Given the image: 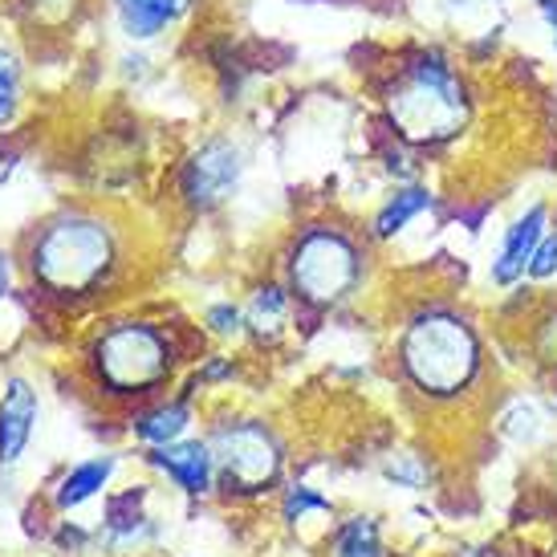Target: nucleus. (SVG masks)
I'll return each mask as SVG.
<instances>
[{
  "label": "nucleus",
  "mask_w": 557,
  "mask_h": 557,
  "mask_svg": "<svg viewBox=\"0 0 557 557\" xmlns=\"http://www.w3.org/2000/svg\"><path fill=\"white\" fill-rule=\"evenodd\" d=\"M480 367L476 334L451 313H423L403 334V371L423 395H456Z\"/></svg>",
  "instance_id": "obj_1"
},
{
  "label": "nucleus",
  "mask_w": 557,
  "mask_h": 557,
  "mask_svg": "<svg viewBox=\"0 0 557 557\" xmlns=\"http://www.w3.org/2000/svg\"><path fill=\"white\" fill-rule=\"evenodd\" d=\"M110 236L98 220L65 216L33 248V273L53 294H82L110 269Z\"/></svg>",
  "instance_id": "obj_2"
},
{
  "label": "nucleus",
  "mask_w": 557,
  "mask_h": 557,
  "mask_svg": "<svg viewBox=\"0 0 557 557\" xmlns=\"http://www.w3.org/2000/svg\"><path fill=\"white\" fill-rule=\"evenodd\" d=\"M391 110L411 139H448L465 119V90L448 70V62L428 53L403 78Z\"/></svg>",
  "instance_id": "obj_3"
},
{
  "label": "nucleus",
  "mask_w": 557,
  "mask_h": 557,
  "mask_svg": "<svg viewBox=\"0 0 557 557\" xmlns=\"http://www.w3.org/2000/svg\"><path fill=\"white\" fill-rule=\"evenodd\" d=\"M94 367L98 379L114 395H143L156 383H163L171 371V346L168 338L143 322H126L107 330L94 346Z\"/></svg>",
  "instance_id": "obj_4"
},
{
  "label": "nucleus",
  "mask_w": 557,
  "mask_h": 557,
  "mask_svg": "<svg viewBox=\"0 0 557 557\" xmlns=\"http://www.w3.org/2000/svg\"><path fill=\"white\" fill-rule=\"evenodd\" d=\"M289 273H294L297 294L306 297V301L325 306V301H338L358 281V252L342 233L313 228V233L297 240Z\"/></svg>",
  "instance_id": "obj_5"
},
{
  "label": "nucleus",
  "mask_w": 557,
  "mask_h": 557,
  "mask_svg": "<svg viewBox=\"0 0 557 557\" xmlns=\"http://www.w3.org/2000/svg\"><path fill=\"white\" fill-rule=\"evenodd\" d=\"M212 460H216V468H220V484H224V488L257 493V488L277 480L281 451L264 428H257V423H236V428H224V432L216 435Z\"/></svg>",
  "instance_id": "obj_6"
},
{
  "label": "nucleus",
  "mask_w": 557,
  "mask_h": 557,
  "mask_svg": "<svg viewBox=\"0 0 557 557\" xmlns=\"http://www.w3.org/2000/svg\"><path fill=\"white\" fill-rule=\"evenodd\" d=\"M240 180V151H236L233 143H208L200 156L187 163L184 171V191L191 203H220L233 184Z\"/></svg>",
  "instance_id": "obj_7"
},
{
  "label": "nucleus",
  "mask_w": 557,
  "mask_h": 557,
  "mask_svg": "<svg viewBox=\"0 0 557 557\" xmlns=\"http://www.w3.org/2000/svg\"><path fill=\"white\" fill-rule=\"evenodd\" d=\"M37 423V395L25 379H13L0 399V465H16Z\"/></svg>",
  "instance_id": "obj_8"
},
{
  "label": "nucleus",
  "mask_w": 557,
  "mask_h": 557,
  "mask_svg": "<svg viewBox=\"0 0 557 557\" xmlns=\"http://www.w3.org/2000/svg\"><path fill=\"white\" fill-rule=\"evenodd\" d=\"M545 236V208H529L525 216L517 220L505 236V245H500V257L493 264V281L496 285H512L517 277H525L529 273V261H533V252L542 245Z\"/></svg>",
  "instance_id": "obj_9"
},
{
  "label": "nucleus",
  "mask_w": 557,
  "mask_h": 557,
  "mask_svg": "<svg viewBox=\"0 0 557 557\" xmlns=\"http://www.w3.org/2000/svg\"><path fill=\"white\" fill-rule=\"evenodd\" d=\"M163 472H168L184 493L200 496L212 488V472H216V460H212V448L203 444H163V448L151 456Z\"/></svg>",
  "instance_id": "obj_10"
},
{
  "label": "nucleus",
  "mask_w": 557,
  "mask_h": 557,
  "mask_svg": "<svg viewBox=\"0 0 557 557\" xmlns=\"http://www.w3.org/2000/svg\"><path fill=\"white\" fill-rule=\"evenodd\" d=\"M110 472H114V460L110 456H102V460H86V465H78L70 476L58 484V509H78V505H86L102 484L110 480Z\"/></svg>",
  "instance_id": "obj_11"
},
{
  "label": "nucleus",
  "mask_w": 557,
  "mask_h": 557,
  "mask_svg": "<svg viewBox=\"0 0 557 557\" xmlns=\"http://www.w3.org/2000/svg\"><path fill=\"white\" fill-rule=\"evenodd\" d=\"M180 9H184V0H119L123 29L131 37H156Z\"/></svg>",
  "instance_id": "obj_12"
},
{
  "label": "nucleus",
  "mask_w": 557,
  "mask_h": 557,
  "mask_svg": "<svg viewBox=\"0 0 557 557\" xmlns=\"http://www.w3.org/2000/svg\"><path fill=\"white\" fill-rule=\"evenodd\" d=\"M428 203H432V196H428L423 187H403V191H395V196L383 203V212L374 216V236L403 233V228H407V224H411Z\"/></svg>",
  "instance_id": "obj_13"
},
{
  "label": "nucleus",
  "mask_w": 557,
  "mask_h": 557,
  "mask_svg": "<svg viewBox=\"0 0 557 557\" xmlns=\"http://www.w3.org/2000/svg\"><path fill=\"white\" fill-rule=\"evenodd\" d=\"M187 407L184 403H163V407H156V411H147V416L135 423V432H139V440H147V444H171V440H180L187 428Z\"/></svg>",
  "instance_id": "obj_14"
},
{
  "label": "nucleus",
  "mask_w": 557,
  "mask_h": 557,
  "mask_svg": "<svg viewBox=\"0 0 557 557\" xmlns=\"http://www.w3.org/2000/svg\"><path fill=\"white\" fill-rule=\"evenodd\" d=\"M334 557H379V529L371 517H355L338 529Z\"/></svg>",
  "instance_id": "obj_15"
},
{
  "label": "nucleus",
  "mask_w": 557,
  "mask_h": 557,
  "mask_svg": "<svg viewBox=\"0 0 557 557\" xmlns=\"http://www.w3.org/2000/svg\"><path fill=\"white\" fill-rule=\"evenodd\" d=\"M281 318H285V294H281L277 285H269V289H261V294L252 297L248 325H257V330H277Z\"/></svg>",
  "instance_id": "obj_16"
},
{
  "label": "nucleus",
  "mask_w": 557,
  "mask_h": 557,
  "mask_svg": "<svg viewBox=\"0 0 557 557\" xmlns=\"http://www.w3.org/2000/svg\"><path fill=\"white\" fill-rule=\"evenodd\" d=\"M557 273V236H542V245L529 261V277H554Z\"/></svg>",
  "instance_id": "obj_17"
},
{
  "label": "nucleus",
  "mask_w": 557,
  "mask_h": 557,
  "mask_svg": "<svg viewBox=\"0 0 557 557\" xmlns=\"http://www.w3.org/2000/svg\"><path fill=\"white\" fill-rule=\"evenodd\" d=\"M310 509H330V505H325L322 496H313L310 488H294V493H289V500H285V517H289V521H294V517L301 521Z\"/></svg>",
  "instance_id": "obj_18"
},
{
  "label": "nucleus",
  "mask_w": 557,
  "mask_h": 557,
  "mask_svg": "<svg viewBox=\"0 0 557 557\" xmlns=\"http://www.w3.org/2000/svg\"><path fill=\"white\" fill-rule=\"evenodd\" d=\"M208 325H212L216 334H233L236 325H240V313H236L233 306H212V310H208Z\"/></svg>",
  "instance_id": "obj_19"
},
{
  "label": "nucleus",
  "mask_w": 557,
  "mask_h": 557,
  "mask_svg": "<svg viewBox=\"0 0 557 557\" xmlns=\"http://www.w3.org/2000/svg\"><path fill=\"white\" fill-rule=\"evenodd\" d=\"M542 16H545V25L554 29V41H557V0H542Z\"/></svg>",
  "instance_id": "obj_20"
},
{
  "label": "nucleus",
  "mask_w": 557,
  "mask_h": 557,
  "mask_svg": "<svg viewBox=\"0 0 557 557\" xmlns=\"http://www.w3.org/2000/svg\"><path fill=\"white\" fill-rule=\"evenodd\" d=\"M13 78H16L13 58H4V53H0V86H4V82H9V86H13Z\"/></svg>",
  "instance_id": "obj_21"
},
{
  "label": "nucleus",
  "mask_w": 557,
  "mask_h": 557,
  "mask_svg": "<svg viewBox=\"0 0 557 557\" xmlns=\"http://www.w3.org/2000/svg\"><path fill=\"white\" fill-rule=\"evenodd\" d=\"M9 289V264H4V257H0V294Z\"/></svg>",
  "instance_id": "obj_22"
}]
</instances>
